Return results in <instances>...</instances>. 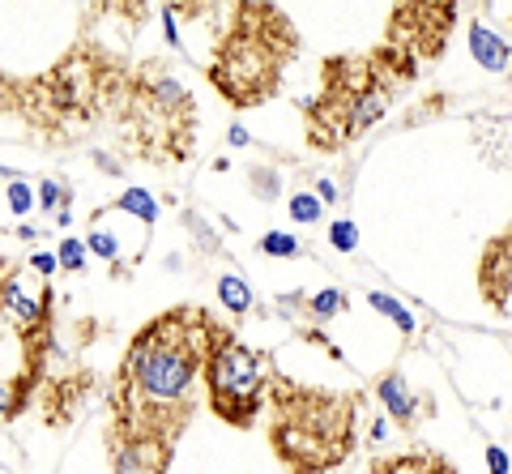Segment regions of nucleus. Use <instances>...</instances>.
Segmentation results:
<instances>
[{
	"instance_id": "1",
	"label": "nucleus",
	"mask_w": 512,
	"mask_h": 474,
	"mask_svg": "<svg viewBox=\"0 0 512 474\" xmlns=\"http://www.w3.org/2000/svg\"><path fill=\"white\" fill-rule=\"evenodd\" d=\"M210 355V325L175 308L146 325L128 346L120 381V428H146L175 440L197 402V381Z\"/></svg>"
},
{
	"instance_id": "2",
	"label": "nucleus",
	"mask_w": 512,
	"mask_h": 474,
	"mask_svg": "<svg viewBox=\"0 0 512 474\" xmlns=\"http://www.w3.org/2000/svg\"><path fill=\"white\" fill-rule=\"evenodd\" d=\"M308 406L291 402V393H278V428H274V445L291 466H333L346 453L350 440V415L346 410L355 402H338V398H303Z\"/></svg>"
},
{
	"instance_id": "3",
	"label": "nucleus",
	"mask_w": 512,
	"mask_h": 474,
	"mask_svg": "<svg viewBox=\"0 0 512 474\" xmlns=\"http://www.w3.org/2000/svg\"><path fill=\"white\" fill-rule=\"evenodd\" d=\"M205 385H210L214 410L235 428H248L256 419V410L265 402L269 385V363L265 355L248 351L244 342H235L231 334H218L210 325V355H205Z\"/></svg>"
},
{
	"instance_id": "4",
	"label": "nucleus",
	"mask_w": 512,
	"mask_h": 474,
	"mask_svg": "<svg viewBox=\"0 0 512 474\" xmlns=\"http://www.w3.org/2000/svg\"><path fill=\"white\" fill-rule=\"evenodd\" d=\"M171 445L175 440L146 432V428H124V436L116 440V453H111V466L124 474H150V470H167L171 466Z\"/></svg>"
},
{
	"instance_id": "5",
	"label": "nucleus",
	"mask_w": 512,
	"mask_h": 474,
	"mask_svg": "<svg viewBox=\"0 0 512 474\" xmlns=\"http://www.w3.org/2000/svg\"><path fill=\"white\" fill-rule=\"evenodd\" d=\"M483 295L504 316H512V240H500L487 248L483 261Z\"/></svg>"
},
{
	"instance_id": "6",
	"label": "nucleus",
	"mask_w": 512,
	"mask_h": 474,
	"mask_svg": "<svg viewBox=\"0 0 512 474\" xmlns=\"http://www.w3.org/2000/svg\"><path fill=\"white\" fill-rule=\"evenodd\" d=\"M376 393H380V402H384V410H389V419H393V423L410 428V423L419 419V398H414V389L406 385V376H402V372L380 376Z\"/></svg>"
},
{
	"instance_id": "7",
	"label": "nucleus",
	"mask_w": 512,
	"mask_h": 474,
	"mask_svg": "<svg viewBox=\"0 0 512 474\" xmlns=\"http://www.w3.org/2000/svg\"><path fill=\"white\" fill-rule=\"evenodd\" d=\"M466 43H470V56H474L487 73H504V69H508L512 47H508V39L495 35L487 22H470V39H466Z\"/></svg>"
},
{
	"instance_id": "8",
	"label": "nucleus",
	"mask_w": 512,
	"mask_h": 474,
	"mask_svg": "<svg viewBox=\"0 0 512 474\" xmlns=\"http://www.w3.org/2000/svg\"><path fill=\"white\" fill-rule=\"evenodd\" d=\"M5 312L18 321V329H39L43 321H47V312H52V299H26L22 295V287H18V278H13V270H9V278H5Z\"/></svg>"
},
{
	"instance_id": "9",
	"label": "nucleus",
	"mask_w": 512,
	"mask_h": 474,
	"mask_svg": "<svg viewBox=\"0 0 512 474\" xmlns=\"http://www.w3.org/2000/svg\"><path fill=\"white\" fill-rule=\"evenodd\" d=\"M218 299H222V308H227L231 316H244L256 295H252V287L239 274H222L218 278Z\"/></svg>"
},
{
	"instance_id": "10",
	"label": "nucleus",
	"mask_w": 512,
	"mask_h": 474,
	"mask_svg": "<svg viewBox=\"0 0 512 474\" xmlns=\"http://www.w3.org/2000/svg\"><path fill=\"white\" fill-rule=\"evenodd\" d=\"M116 210H128L133 218H141L146 227L158 223V201H154V193H146V188H124L120 201H116Z\"/></svg>"
},
{
	"instance_id": "11",
	"label": "nucleus",
	"mask_w": 512,
	"mask_h": 474,
	"mask_svg": "<svg viewBox=\"0 0 512 474\" xmlns=\"http://www.w3.org/2000/svg\"><path fill=\"white\" fill-rule=\"evenodd\" d=\"M367 304H372L380 316H389V321L402 329V334H414V329H419V321L410 316V308L402 304V299H393V295H384V291H372V295H367Z\"/></svg>"
},
{
	"instance_id": "12",
	"label": "nucleus",
	"mask_w": 512,
	"mask_h": 474,
	"mask_svg": "<svg viewBox=\"0 0 512 474\" xmlns=\"http://www.w3.org/2000/svg\"><path fill=\"white\" fill-rule=\"evenodd\" d=\"M150 94H154V107H163V112H184V107H192L188 90L180 82H171V77H154Z\"/></svg>"
},
{
	"instance_id": "13",
	"label": "nucleus",
	"mask_w": 512,
	"mask_h": 474,
	"mask_svg": "<svg viewBox=\"0 0 512 474\" xmlns=\"http://www.w3.org/2000/svg\"><path fill=\"white\" fill-rule=\"evenodd\" d=\"M261 252H265V257H278V261H286V257H299L303 244L295 240L291 231H265V235H261Z\"/></svg>"
},
{
	"instance_id": "14",
	"label": "nucleus",
	"mask_w": 512,
	"mask_h": 474,
	"mask_svg": "<svg viewBox=\"0 0 512 474\" xmlns=\"http://www.w3.org/2000/svg\"><path fill=\"white\" fill-rule=\"evenodd\" d=\"M308 308H312V316H316V321H333V316H338V312H346V295L342 291H316L312 299H308Z\"/></svg>"
},
{
	"instance_id": "15",
	"label": "nucleus",
	"mask_w": 512,
	"mask_h": 474,
	"mask_svg": "<svg viewBox=\"0 0 512 474\" xmlns=\"http://www.w3.org/2000/svg\"><path fill=\"white\" fill-rule=\"evenodd\" d=\"M320 210H325V201H320L316 193H291V218L303 227L320 223Z\"/></svg>"
},
{
	"instance_id": "16",
	"label": "nucleus",
	"mask_w": 512,
	"mask_h": 474,
	"mask_svg": "<svg viewBox=\"0 0 512 474\" xmlns=\"http://www.w3.org/2000/svg\"><path fill=\"white\" fill-rule=\"evenodd\" d=\"M56 257H60V270H73V274H77V270H86L90 248H86V240H64Z\"/></svg>"
},
{
	"instance_id": "17",
	"label": "nucleus",
	"mask_w": 512,
	"mask_h": 474,
	"mask_svg": "<svg viewBox=\"0 0 512 474\" xmlns=\"http://www.w3.org/2000/svg\"><path fill=\"white\" fill-rule=\"evenodd\" d=\"M329 244L338 252H355L359 248V227L350 223V218H338V223L329 227Z\"/></svg>"
},
{
	"instance_id": "18",
	"label": "nucleus",
	"mask_w": 512,
	"mask_h": 474,
	"mask_svg": "<svg viewBox=\"0 0 512 474\" xmlns=\"http://www.w3.org/2000/svg\"><path fill=\"white\" fill-rule=\"evenodd\" d=\"M35 188H30L26 180H9V205H13V214H18V218H26L30 210H35Z\"/></svg>"
},
{
	"instance_id": "19",
	"label": "nucleus",
	"mask_w": 512,
	"mask_h": 474,
	"mask_svg": "<svg viewBox=\"0 0 512 474\" xmlns=\"http://www.w3.org/2000/svg\"><path fill=\"white\" fill-rule=\"evenodd\" d=\"M86 248L94 252V257H103V261H116V257H120V240H116L111 231H90Z\"/></svg>"
},
{
	"instance_id": "20",
	"label": "nucleus",
	"mask_w": 512,
	"mask_h": 474,
	"mask_svg": "<svg viewBox=\"0 0 512 474\" xmlns=\"http://www.w3.org/2000/svg\"><path fill=\"white\" fill-rule=\"evenodd\" d=\"M35 197H39L43 210L52 214V210H60V205H64V197H69V188H64L60 180H43V184L35 188Z\"/></svg>"
},
{
	"instance_id": "21",
	"label": "nucleus",
	"mask_w": 512,
	"mask_h": 474,
	"mask_svg": "<svg viewBox=\"0 0 512 474\" xmlns=\"http://www.w3.org/2000/svg\"><path fill=\"white\" fill-rule=\"evenodd\" d=\"M252 188H256V193H261L265 201H274V197L282 193V180H278V176H274V171H269V167H261V171L252 167Z\"/></svg>"
},
{
	"instance_id": "22",
	"label": "nucleus",
	"mask_w": 512,
	"mask_h": 474,
	"mask_svg": "<svg viewBox=\"0 0 512 474\" xmlns=\"http://www.w3.org/2000/svg\"><path fill=\"white\" fill-rule=\"evenodd\" d=\"M30 270L43 274V278H52L60 270V257H56V252H35V257H30Z\"/></svg>"
},
{
	"instance_id": "23",
	"label": "nucleus",
	"mask_w": 512,
	"mask_h": 474,
	"mask_svg": "<svg viewBox=\"0 0 512 474\" xmlns=\"http://www.w3.org/2000/svg\"><path fill=\"white\" fill-rule=\"evenodd\" d=\"M384 470H444V466L431 462V457H402V462H389Z\"/></svg>"
},
{
	"instance_id": "24",
	"label": "nucleus",
	"mask_w": 512,
	"mask_h": 474,
	"mask_svg": "<svg viewBox=\"0 0 512 474\" xmlns=\"http://www.w3.org/2000/svg\"><path fill=\"white\" fill-rule=\"evenodd\" d=\"M163 35H167L171 47L184 43V39H180V22H175V9H163Z\"/></svg>"
},
{
	"instance_id": "25",
	"label": "nucleus",
	"mask_w": 512,
	"mask_h": 474,
	"mask_svg": "<svg viewBox=\"0 0 512 474\" xmlns=\"http://www.w3.org/2000/svg\"><path fill=\"white\" fill-rule=\"evenodd\" d=\"M13 406H18V389H13V385H0V419H9Z\"/></svg>"
},
{
	"instance_id": "26",
	"label": "nucleus",
	"mask_w": 512,
	"mask_h": 474,
	"mask_svg": "<svg viewBox=\"0 0 512 474\" xmlns=\"http://www.w3.org/2000/svg\"><path fill=\"white\" fill-rule=\"evenodd\" d=\"M508 466H512V462H508V453H504L500 445H491V449H487V470H500V474H504Z\"/></svg>"
},
{
	"instance_id": "27",
	"label": "nucleus",
	"mask_w": 512,
	"mask_h": 474,
	"mask_svg": "<svg viewBox=\"0 0 512 474\" xmlns=\"http://www.w3.org/2000/svg\"><path fill=\"white\" fill-rule=\"evenodd\" d=\"M316 197H320V201H325V205H329V201H338V184H333V180H325V176H320V180H316Z\"/></svg>"
},
{
	"instance_id": "28",
	"label": "nucleus",
	"mask_w": 512,
	"mask_h": 474,
	"mask_svg": "<svg viewBox=\"0 0 512 474\" xmlns=\"http://www.w3.org/2000/svg\"><path fill=\"white\" fill-rule=\"evenodd\" d=\"M227 141H231V146H235V150H244V146H248V141H252V137H248V129H244V124H231V129H227Z\"/></svg>"
},
{
	"instance_id": "29",
	"label": "nucleus",
	"mask_w": 512,
	"mask_h": 474,
	"mask_svg": "<svg viewBox=\"0 0 512 474\" xmlns=\"http://www.w3.org/2000/svg\"><path fill=\"white\" fill-rule=\"evenodd\" d=\"M367 436H372V440H376V445H380V440H384V436H389V419H376V423H372V432H367Z\"/></svg>"
},
{
	"instance_id": "30",
	"label": "nucleus",
	"mask_w": 512,
	"mask_h": 474,
	"mask_svg": "<svg viewBox=\"0 0 512 474\" xmlns=\"http://www.w3.org/2000/svg\"><path fill=\"white\" fill-rule=\"evenodd\" d=\"M5 278H9V261H0V312H5Z\"/></svg>"
}]
</instances>
